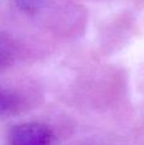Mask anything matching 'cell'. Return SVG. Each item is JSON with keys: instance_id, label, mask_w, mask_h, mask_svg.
<instances>
[{"instance_id": "4", "label": "cell", "mask_w": 144, "mask_h": 145, "mask_svg": "<svg viewBox=\"0 0 144 145\" xmlns=\"http://www.w3.org/2000/svg\"><path fill=\"white\" fill-rule=\"evenodd\" d=\"M14 3L22 12L28 14H36L42 7L43 0H14Z\"/></svg>"}, {"instance_id": "1", "label": "cell", "mask_w": 144, "mask_h": 145, "mask_svg": "<svg viewBox=\"0 0 144 145\" xmlns=\"http://www.w3.org/2000/svg\"><path fill=\"white\" fill-rule=\"evenodd\" d=\"M52 130L42 122L19 123L7 134V145H52Z\"/></svg>"}, {"instance_id": "2", "label": "cell", "mask_w": 144, "mask_h": 145, "mask_svg": "<svg viewBox=\"0 0 144 145\" xmlns=\"http://www.w3.org/2000/svg\"><path fill=\"white\" fill-rule=\"evenodd\" d=\"M24 95L13 88L0 85V117L18 115L26 107Z\"/></svg>"}, {"instance_id": "3", "label": "cell", "mask_w": 144, "mask_h": 145, "mask_svg": "<svg viewBox=\"0 0 144 145\" xmlns=\"http://www.w3.org/2000/svg\"><path fill=\"white\" fill-rule=\"evenodd\" d=\"M18 56L15 41L5 33H0V72L12 68Z\"/></svg>"}]
</instances>
